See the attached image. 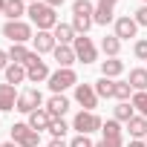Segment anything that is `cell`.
<instances>
[{
    "label": "cell",
    "mask_w": 147,
    "mask_h": 147,
    "mask_svg": "<svg viewBox=\"0 0 147 147\" xmlns=\"http://www.w3.org/2000/svg\"><path fill=\"white\" fill-rule=\"evenodd\" d=\"M26 15L32 18V23L38 26V32H52L61 20H58V15H55V9L52 6H46L43 3V0H40V3H32L29 9H26Z\"/></svg>",
    "instance_id": "obj_1"
},
{
    "label": "cell",
    "mask_w": 147,
    "mask_h": 147,
    "mask_svg": "<svg viewBox=\"0 0 147 147\" xmlns=\"http://www.w3.org/2000/svg\"><path fill=\"white\" fill-rule=\"evenodd\" d=\"M12 141L18 147H38L40 144V133L32 130L26 121H18V124H12Z\"/></svg>",
    "instance_id": "obj_2"
},
{
    "label": "cell",
    "mask_w": 147,
    "mask_h": 147,
    "mask_svg": "<svg viewBox=\"0 0 147 147\" xmlns=\"http://www.w3.org/2000/svg\"><path fill=\"white\" fill-rule=\"evenodd\" d=\"M3 38H9L12 43H26L35 35H32V26L26 20H6L3 23Z\"/></svg>",
    "instance_id": "obj_3"
},
{
    "label": "cell",
    "mask_w": 147,
    "mask_h": 147,
    "mask_svg": "<svg viewBox=\"0 0 147 147\" xmlns=\"http://www.w3.org/2000/svg\"><path fill=\"white\" fill-rule=\"evenodd\" d=\"M69 87H78V75H75V69H58L49 75V90L55 95H63V90Z\"/></svg>",
    "instance_id": "obj_4"
},
{
    "label": "cell",
    "mask_w": 147,
    "mask_h": 147,
    "mask_svg": "<svg viewBox=\"0 0 147 147\" xmlns=\"http://www.w3.org/2000/svg\"><path fill=\"white\" fill-rule=\"evenodd\" d=\"M101 127H104V121L95 113H90V110H81L75 115V121H72V130H78V136H90V133H95Z\"/></svg>",
    "instance_id": "obj_5"
},
{
    "label": "cell",
    "mask_w": 147,
    "mask_h": 147,
    "mask_svg": "<svg viewBox=\"0 0 147 147\" xmlns=\"http://www.w3.org/2000/svg\"><path fill=\"white\" fill-rule=\"evenodd\" d=\"M49 66H46V61H40V55L38 52H32V58H29V63H26V81H32V84H40V81H49Z\"/></svg>",
    "instance_id": "obj_6"
},
{
    "label": "cell",
    "mask_w": 147,
    "mask_h": 147,
    "mask_svg": "<svg viewBox=\"0 0 147 147\" xmlns=\"http://www.w3.org/2000/svg\"><path fill=\"white\" fill-rule=\"evenodd\" d=\"M72 49H75V58L84 61V63H92V61L98 58V49H95V43H92L87 35H78L75 43H72Z\"/></svg>",
    "instance_id": "obj_7"
},
{
    "label": "cell",
    "mask_w": 147,
    "mask_h": 147,
    "mask_svg": "<svg viewBox=\"0 0 147 147\" xmlns=\"http://www.w3.org/2000/svg\"><path fill=\"white\" fill-rule=\"evenodd\" d=\"M40 101H43V95H40V90H23L20 95H18V113H35V110H40Z\"/></svg>",
    "instance_id": "obj_8"
},
{
    "label": "cell",
    "mask_w": 147,
    "mask_h": 147,
    "mask_svg": "<svg viewBox=\"0 0 147 147\" xmlns=\"http://www.w3.org/2000/svg\"><path fill=\"white\" fill-rule=\"evenodd\" d=\"M75 101H78L84 110L95 113V107H98V95H95V87H92V84H78V87H75Z\"/></svg>",
    "instance_id": "obj_9"
},
{
    "label": "cell",
    "mask_w": 147,
    "mask_h": 147,
    "mask_svg": "<svg viewBox=\"0 0 147 147\" xmlns=\"http://www.w3.org/2000/svg\"><path fill=\"white\" fill-rule=\"evenodd\" d=\"M136 32H138L136 18H130V15L115 18V38H118V40H130V38H136Z\"/></svg>",
    "instance_id": "obj_10"
},
{
    "label": "cell",
    "mask_w": 147,
    "mask_h": 147,
    "mask_svg": "<svg viewBox=\"0 0 147 147\" xmlns=\"http://www.w3.org/2000/svg\"><path fill=\"white\" fill-rule=\"evenodd\" d=\"M101 133H104V141H107L110 147H121V144H124V138H121V124H118L115 118H110V121H104V127H101Z\"/></svg>",
    "instance_id": "obj_11"
},
{
    "label": "cell",
    "mask_w": 147,
    "mask_h": 147,
    "mask_svg": "<svg viewBox=\"0 0 147 147\" xmlns=\"http://www.w3.org/2000/svg\"><path fill=\"white\" fill-rule=\"evenodd\" d=\"M18 90L12 84H0V113H9V110H18Z\"/></svg>",
    "instance_id": "obj_12"
},
{
    "label": "cell",
    "mask_w": 147,
    "mask_h": 147,
    "mask_svg": "<svg viewBox=\"0 0 147 147\" xmlns=\"http://www.w3.org/2000/svg\"><path fill=\"white\" fill-rule=\"evenodd\" d=\"M32 46H35V52H38V55H43V52H55L58 40H55V35H52V32H38V35L32 38Z\"/></svg>",
    "instance_id": "obj_13"
},
{
    "label": "cell",
    "mask_w": 147,
    "mask_h": 147,
    "mask_svg": "<svg viewBox=\"0 0 147 147\" xmlns=\"http://www.w3.org/2000/svg\"><path fill=\"white\" fill-rule=\"evenodd\" d=\"M55 61H58V69H72V63H75L78 58H75V49H72V46H55Z\"/></svg>",
    "instance_id": "obj_14"
},
{
    "label": "cell",
    "mask_w": 147,
    "mask_h": 147,
    "mask_svg": "<svg viewBox=\"0 0 147 147\" xmlns=\"http://www.w3.org/2000/svg\"><path fill=\"white\" fill-rule=\"evenodd\" d=\"M118 0H98V6H95V23L98 26H107L113 20V9H115Z\"/></svg>",
    "instance_id": "obj_15"
},
{
    "label": "cell",
    "mask_w": 147,
    "mask_h": 147,
    "mask_svg": "<svg viewBox=\"0 0 147 147\" xmlns=\"http://www.w3.org/2000/svg\"><path fill=\"white\" fill-rule=\"evenodd\" d=\"M52 35H55V40L61 43V46H72L75 43V29H72V23H58L55 29H52Z\"/></svg>",
    "instance_id": "obj_16"
},
{
    "label": "cell",
    "mask_w": 147,
    "mask_h": 147,
    "mask_svg": "<svg viewBox=\"0 0 147 147\" xmlns=\"http://www.w3.org/2000/svg\"><path fill=\"white\" fill-rule=\"evenodd\" d=\"M66 110H69V98H66V95H52V98L46 101V113H49L52 118H63Z\"/></svg>",
    "instance_id": "obj_17"
},
{
    "label": "cell",
    "mask_w": 147,
    "mask_h": 147,
    "mask_svg": "<svg viewBox=\"0 0 147 147\" xmlns=\"http://www.w3.org/2000/svg\"><path fill=\"white\" fill-rule=\"evenodd\" d=\"M32 130H49V124H52V115L46 113V110H35V113H29V121H26Z\"/></svg>",
    "instance_id": "obj_18"
},
{
    "label": "cell",
    "mask_w": 147,
    "mask_h": 147,
    "mask_svg": "<svg viewBox=\"0 0 147 147\" xmlns=\"http://www.w3.org/2000/svg\"><path fill=\"white\" fill-rule=\"evenodd\" d=\"M121 72H124V61H118V58L101 61V75H104V78H118Z\"/></svg>",
    "instance_id": "obj_19"
},
{
    "label": "cell",
    "mask_w": 147,
    "mask_h": 147,
    "mask_svg": "<svg viewBox=\"0 0 147 147\" xmlns=\"http://www.w3.org/2000/svg\"><path fill=\"white\" fill-rule=\"evenodd\" d=\"M23 81H26V66H23V63H9V66H6V84L18 87V84H23Z\"/></svg>",
    "instance_id": "obj_20"
},
{
    "label": "cell",
    "mask_w": 147,
    "mask_h": 147,
    "mask_svg": "<svg viewBox=\"0 0 147 147\" xmlns=\"http://www.w3.org/2000/svg\"><path fill=\"white\" fill-rule=\"evenodd\" d=\"M26 0H6V9H3V15L9 18V20H20L23 15H26Z\"/></svg>",
    "instance_id": "obj_21"
},
{
    "label": "cell",
    "mask_w": 147,
    "mask_h": 147,
    "mask_svg": "<svg viewBox=\"0 0 147 147\" xmlns=\"http://www.w3.org/2000/svg\"><path fill=\"white\" fill-rule=\"evenodd\" d=\"M101 52H104L107 58H118V52H121V40H118L115 35H104V38H101Z\"/></svg>",
    "instance_id": "obj_22"
},
{
    "label": "cell",
    "mask_w": 147,
    "mask_h": 147,
    "mask_svg": "<svg viewBox=\"0 0 147 147\" xmlns=\"http://www.w3.org/2000/svg\"><path fill=\"white\" fill-rule=\"evenodd\" d=\"M95 95H98V98H115V81L101 75V78L95 81Z\"/></svg>",
    "instance_id": "obj_23"
},
{
    "label": "cell",
    "mask_w": 147,
    "mask_h": 147,
    "mask_svg": "<svg viewBox=\"0 0 147 147\" xmlns=\"http://www.w3.org/2000/svg\"><path fill=\"white\" fill-rule=\"evenodd\" d=\"M127 130H130L133 138H144V136H147V118H144V115H133V118L127 121Z\"/></svg>",
    "instance_id": "obj_24"
},
{
    "label": "cell",
    "mask_w": 147,
    "mask_h": 147,
    "mask_svg": "<svg viewBox=\"0 0 147 147\" xmlns=\"http://www.w3.org/2000/svg\"><path fill=\"white\" fill-rule=\"evenodd\" d=\"M130 87L136 92H147V69H130Z\"/></svg>",
    "instance_id": "obj_25"
},
{
    "label": "cell",
    "mask_w": 147,
    "mask_h": 147,
    "mask_svg": "<svg viewBox=\"0 0 147 147\" xmlns=\"http://www.w3.org/2000/svg\"><path fill=\"white\" fill-rule=\"evenodd\" d=\"M9 58H12V63H29V58H32V52L23 46V43H12V49H9Z\"/></svg>",
    "instance_id": "obj_26"
},
{
    "label": "cell",
    "mask_w": 147,
    "mask_h": 147,
    "mask_svg": "<svg viewBox=\"0 0 147 147\" xmlns=\"http://www.w3.org/2000/svg\"><path fill=\"white\" fill-rule=\"evenodd\" d=\"M72 15H78V18H92V20H95V6L90 3V0H75V3H72Z\"/></svg>",
    "instance_id": "obj_27"
},
{
    "label": "cell",
    "mask_w": 147,
    "mask_h": 147,
    "mask_svg": "<svg viewBox=\"0 0 147 147\" xmlns=\"http://www.w3.org/2000/svg\"><path fill=\"white\" fill-rule=\"evenodd\" d=\"M133 110H136V107H133L130 101H118V107H115V121H124V124H127V121L136 115Z\"/></svg>",
    "instance_id": "obj_28"
},
{
    "label": "cell",
    "mask_w": 147,
    "mask_h": 147,
    "mask_svg": "<svg viewBox=\"0 0 147 147\" xmlns=\"http://www.w3.org/2000/svg\"><path fill=\"white\" fill-rule=\"evenodd\" d=\"M92 23H95L92 18H78V15H72V29H75V35H87Z\"/></svg>",
    "instance_id": "obj_29"
},
{
    "label": "cell",
    "mask_w": 147,
    "mask_h": 147,
    "mask_svg": "<svg viewBox=\"0 0 147 147\" xmlns=\"http://www.w3.org/2000/svg\"><path fill=\"white\" fill-rule=\"evenodd\" d=\"M115 98H118V101H130V98H133L130 81H115Z\"/></svg>",
    "instance_id": "obj_30"
},
{
    "label": "cell",
    "mask_w": 147,
    "mask_h": 147,
    "mask_svg": "<svg viewBox=\"0 0 147 147\" xmlns=\"http://www.w3.org/2000/svg\"><path fill=\"white\" fill-rule=\"evenodd\" d=\"M66 130H69V127H66V121H63V118H52V124H49L52 138H63V136H66Z\"/></svg>",
    "instance_id": "obj_31"
},
{
    "label": "cell",
    "mask_w": 147,
    "mask_h": 147,
    "mask_svg": "<svg viewBox=\"0 0 147 147\" xmlns=\"http://www.w3.org/2000/svg\"><path fill=\"white\" fill-rule=\"evenodd\" d=\"M130 104L138 110V115H144V118H147V92H136V95L130 98Z\"/></svg>",
    "instance_id": "obj_32"
},
{
    "label": "cell",
    "mask_w": 147,
    "mask_h": 147,
    "mask_svg": "<svg viewBox=\"0 0 147 147\" xmlns=\"http://www.w3.org/2000/svg\"><path fill=\"white\" fill-rule=\"evenodd\" d=\"M133 52H136V58H138V61H147V40H136Z\"/></svg>",
    "instance_id": "obj_33"
},
{
    "label": "cell",
    "mask_w": 147,
    "mask_h": 147,
    "mask_svg": "<svg viewBox=\"0 0 147 147\" xmlns=\"http://www.w3.org/2000/svg\"><path fill=\"white\" fill-rule=\"evenodd\" d=\"M69 147H95V144L90 141V136H75V138L69 141Z\"/></svg>",
    "instance_id": "obj_34"
},
{
    "label": "cell",
    "mask_w": 147,
    "mask_h": 147,
    "mask_svg": "<svg viewBox=\"0 0 147 147\" xmlns=\"http://www.w3.org/2000/svg\"><path fill=\"white\" fill-rule=\"evenodd\" d=\"M9 63H12V58H9V52H6V49H0V69L6 72V66H9Z\"/></svg>",
    "instance_id": "obj_35"
},
{
    "label": "cell",
    "mask_w": 147,
    "mask_h": 147,
    "mask_svg": "<svg viewBox=\"0 0 147 147\" xmlns=\"http://www.w3.org/2000/svg\"><path fill=\"white\" fill-rule=\"evenodd\" d=\"M49 147H69V144H66L63 138H52V141H49Z\"/></svg>",
    "instance_id": "obj_36"
},
{
    "label": "cell",
    "mask_w": 147,
    "mask_h": 147,
    "mask_svg": "<svg viewBox=\"0 0 147 147\" xmlns=\"http://www.w3.org/2000/svg\"><path fill=\"white\" fill-rule=\"evenodd\" d=\"M127 147H147V144H144V138H133Z\"/></svg>",
    "instance_id": "obj_37"
},
{
    "label": "cell",
    "mask_w": 147,
    "mask_h": 147,
    "mask_svg": "<svg viewBox=\"0 0 147 147\" xmlns=\"http://www.w3.org/2000/svg\"><path fill=\"white\" fill-rule=\"evenodd\" d=\"M46 6H52V9H58V6H63V0H43Z\"/></svg>",
    "instance_id": "obj_38"
},
{
    "label": "cell",
    "mask_w": 147,
    "mask_h": 147,
    "mask_svg": "<svg viewBox=\"0 0 147 147\" xmlns=\"http://www.w3.org/2000/svg\"><path fill=\"white\" fill-rule=\"evenodd\" d=\"M0 147H18L15 141H3V144H0Z\"/></svg>",
    "instance_id": "obj_39"
},
{
    "label": "cell",
    "mask_w": 147,
    "mask_h": 147,
    "mask_svg": "<svg viewBox=\"0 0 147 147\" xmlns=\"http://www.w3.org/2000/svg\"><path fill=\"white\" fill-rule=\"evenodd\" d=\"M95 147H110V144H107V141H104V138H101V141H98V144H95Z\"/></svg>",
    "instance_id": "obj_40"
},
{
    "label": "cell",
    "mask_w": 147,
    "mask_h": 147,
    "mask_svg": "<svg viewBox=\"0 0 147 147\" xmlns=\"http://www.w3.org/2000/svg\"><path fill=\"white\" fill-rule=\"evenodd\" d=\"M3 9H6V0H0V15H3Z\"/></svg>",
    "instance_id": "obj_41"
},
{
    "label": "cell",
    "mask_w": 147,
    "mask_h": 147,
    "mask_svg": "<svg viewBox=\"0 0 147 147\" xmlns=\"http://www.w3.org/2000/svg\"><path fill=\"white\" fill-rule=\"evenodd\" d=\"M26 3H29V6H32V3H40V0H26Z\"/></svg>",
    "instance_id": "obj_42"
},
{
    "label": "cell",
    "mask_w": 147,
    "mask_h": 147,
    "mask_svg": "<svg viewBox=\"0 0 147 147\" xmlns=\"http://www.w3.org/2000/svg\"><path fill=\"white\" fill-rule=\"evenodd\" d=\"M141 3H144V6H147V0H141Z\"/></svg>",
    "instance_id": "obj_43"
},
{
    "label": "cell",
    "mask_w": 147,
    "mask_h": 147,
    "mask_svg": "<svg viewBox=\"0 0 147 147\" xmlns=\"http://www.w3.org/2000/svg\"><path fill=\"white\" fill-rule=\"evenodd\" d=\"M144 144H147V136H144Z\"/></svg>",
    "instance_id": "obj_44"
}]
</instances>
